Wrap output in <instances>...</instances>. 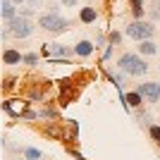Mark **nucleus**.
<instances>
[{"instance_id": "nucleus-11", "label": "nucleus", "mask_w": 160, "mask_h": 160, "mask_svg": "<svg viewBox=\"0 0 160 160\" xmlns=\"http://www.w3.org/2000/svg\"><path fill=\"white\" fill-rule=\"evenodd\" d=\"M93 43H91V41H79V43H77V46H74V53L79 55V58H88V55L93 53Z\"/></svg>"}, {"instance_id": "nucleus-3", "label": "nucleus", "mask_w": 160, "mask_h": 160, "mask_svg": "<svg viewBox=\"0 0 160 160\" xmlns=\"http://www.w3.org/2000/svg\"><path fill=\"white\" fill-rule=\"evenodd\" d=\"M124 33H127L129 38H134V41H148L151 36L155 33V27L151 24V22H143V19H134L132 24H129L127 29H124Z\"/></svg>"}, {"instance_id": "nucleus-17", "label": "nucleus", "mask_w": 160, "mask_h": 160, "mask_svg": "<svg viewBox=\"0 0 160 160\" xmlns=\"http://www.w3.org/2000/svg\"><path fill=\"white\" fill-rule=\"evenodd\" d=\"M108 38H110V46H115V43H120V41H122V33L110 31V33H108Z\"/></svg>"}, {"instance_id": "nucleus-6", "label": "nucleus", "mask_w": 160, "mask_h": 160, "mask_svg": "<svg viewBox=\"0 0 160 160\" xmlns=\"http://www.w3.org/2000/svg\"><path fill=\"white\" fill-rule=\"evenodd\" d=\"M0 12H2V19H5V24L7 22H12L17 14H19V7L14 5L12 0H0Z\"/></svg>"}, {"instance_id": "nucleus-14", "label": "nucleus", "mask_w": 160, "mask_h": 160, "mask_svg": "<svg viewBox=\"0 0 160 160\" xmlns=\"http://www.w3.org/2000/svg\"><path fill=\"white\" fill-rule=\"evenodd\" d=\"M151 17H153V22H160V0L151 2Z\"/></svg>"}, {"instance_id": "nucleus-20", "label": "nucleus", "mask_w": 160, "mask_h": 160, "mask_svg": "<svg viewBox=\"0 0 160 160\" xmlns=\"http://www.w3.org/2000/svg\"><path fill=\"white\" fill-rule=\"evenodd\" d=\"M129 5H132V7H141V5H143V0H129Z\"/></svg>"}, {"instance_id": "nucleus-4", "label": "nucleus", "mask_w": 160, "mask_h": 160, "mask_svg": "<svg viewBox=\"0 0 160 160\" xmlns=\"http://www.w3.org/2000/svg\"><path fill=\"white\" fill-rule=\"evenodd\" d=\"M7 29H10V33H12L14 38H29L33 33V24L29 17H22V14H17L12 22H7L5 24Z\"/></svg>"}, {"instance_id": "nucleus-9", "label": "nucleus", "mask_w": 160, "mask_h": 160, "mask_svg": "<svg viewBox=\"0 0 160 160\" xmlns=\"http://www.w3.org/2000/svg\"><path fill=\"white\" fill-rule=\"evenodd\" d=\"M141 103H146V100H143V96H141L139 91H129V93H124V105H127V108H141Z\"/></svg>"}, {"instance_id": "nucleus-16", "label": "nucleus", "mask_w": 160, "mask_h": 160, "mask_svg": "<svg viewBox=\"0 0 160 160\" xmlns=\"http://www.w3.org/2000/svg\"><path fill=\"white\" fill-rule=\"evenodd\" d=\"M24 65H29V67L38 65V55L36 53H24Z\"/></svg>"}, {"instance_id": "nucleus-21", "label": "nucleus", "mask_w": 160, "mask_h": 160, "mask_svg": "<svg viewBox=\"0 0 160 160\" xmlns=\"http://www.w3.org/2000/svg\"><path fill=\"white\" fill-rule=\"evenodd\" d=\"M12 2H14V5H17V7H22V5H24V2H27V0H12Z\"/></svg>"}, {"instance_id": "nucleus-10", "label": "nucleus", "mask_w": 160, "mask_h": 160, "mask_svg": "<svg viewBox=\"0 0 160 160\" xmlns=\"http://www.w3.org/2000/svg\"><path fill=\"white\" fill-rule=\"evenodd\" d=\"M79 19L84 22V24H93V22L98 19V10H96V7H81Z\"/></svg>"}, {"instance_id": "nucleus-13", "label": "nucleus", "mask_w": 160, "mask_h": 160, "mask_svg": "<svg viewBox=\"0 0 160 160\" xmlns=\"http://www.w3.org/2000/svg\"><path fill=\"white\" fill-rule=\"evenodd\" d=\"M24 158H27V160H41L43 153H41L38 148H24Z\"/></svg>"}, {"instance_id": "nucleus-12", "label": "nucleus", "mask_w": 160, "mask_h": 160, "mask_svg": "<svg viewBox=\"0 0 160 160\" xmlns=\"http://www.w3.org/2000/svg\"><path fill=\"white\" fill-rule=\"evenodd\" d=\"M158 53V43H155V41H141L139 43V55H155Z\"/></svg>"}, {"instance_id": "nucleus-5", "label": "nucleus", "mask_w": 160, "mask_h": 160, "mask_svg": "<svg viewBox=\"0 0 160 160\" xmlns=\"http://www.w3.org/2000/svg\"><path fill=\"white\" fill-rule=\"evenodd\" d=\"M141 96H143V100L146 103H158L160 100V84L158 81H143V84H139V88H136Z\"/></svg>"}, {"instance_id": "nucleus-22", "label": "nucleus", "mask_w": 160, "mask_h": 160, "mask_svg": "<svg viewBox=\"0 0 160 160\" xmlns=\"http://www.w3.org/2000/svg\"><path fill=\"white\" fill-rule=\"evenodd\" d=\"M158 148H160V143H158Z\"/></svg>"}, {"instance_id": "nucleus-19", "label": "nucleus", "mask_w": 160, "mask_h": 160, "mask_svg": "<svg viewBox=\"0 0 160 160\" xmlns=\"http://www.w3.org/2000/svg\"><path fill=\"white\" fill-rule=\"evenodd\" d=\"M65 7H77V0H60Z\"/></svg>"}, {"instance_id": "nucleus-1", "label": "nucleus", "mask_w": 160, "mask_h": 160, "mask_svg": "<svg viewBox=\"0 0 160 160\" xmlns=\"http://www.w3.org/2000/svg\"><path fill=\"white\" fill-rule=\"evenodd\" d=\"M117 67L129 77H143L148 72V62L139 53H122L120 60H117Z\"/></svg>"}, {"instance_id": "nucleus-8", "label": "nucleus", "mask_w": 160, "mask_h": 160, "mask_svg": "<svg viewBox=\"0 0 160 160\" xmlns=\"http://www.w3.org/2000/svg\"><path fill=\"white\" fill-rule=\"evenodd\" d=\"M2 62L5 65H24V55L19 50H14V48H7L2 53Z\"/></svg>"}, {"instance_id": "nucleus-2", "label": "nucleus", "mask_w": 160, "mask_h": 160, "mask_svg": "<svg viewBox=\"0 0 160 160\" xmlns=\"http://www.w3.org/2000/svg\"><path fill=\"white\" fill-rule=\"evenodd\" d=\"M38 27L43 31H50V33H62V31L69 29V22L58 12H46V14L38 17Z\"/></svg>"}, {"instance_id": "nucleus-18", "label": "nucleus", "mask_w": 160, "mask_h": 160, "mask_svg": "<svg viewBox=\"0 0 160 160\" xmlns=\"http://www.w3.org/2000/svg\"><path fill=\"white\" fill-rule=\"evenodd\" d=\"M132 14H134V19H141L143 17V7H132Z\"/></svg>"}, {"instance_id": "nucleus-7", "label": "nucleus", "mask_w": 160, "mask_h": 160, "mask_svg": "<svg viewBox=\"0 0 160 160\" xmlns=\"http://www.w3.org/2000/svg\"><path fill=\"white\" fill-rule=\"evenodd\" d=\"M50 55H53V58H58V60H69V58H72V48H67V46H62V43H50Z\"/></svg>"}, {"instance_id": "nucleus-15", "label": "nucleus", "mask_w": 160, "mask_h": 160, "mask_svg": "<svg viewBox=\"0 0 160 160\" xmlns=\"http://www.w3.org/2000/svg\"><path fill=\"white\" fill-rule=\"evenodd\" d=\"M148 134H151V139H153L155 143H160V124H151V127H148Z\"/></svg>"}]
</instances>
